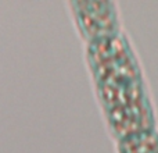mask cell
Instances as JSON below:
<instances>
[{
    "mask_svg": "<svg viewBox=\"0 0 158 153\" xmlns=\"http://www.w3.org/2000/svg\"><path fill=\"white\" fill-rule=\"evenodd\" d=\"M79 25L89 36V41L118 33V22L114 6L110 2L74 3Z\"/></svg>",
    "mask_w": 158,
    "mask_h": 153,
    "instance_id": "obj_1",
    "label": "cell"
},
{
    "mask_svg": "<svg viewBox=\"0 0 158 153\" xmlns=\"http://www.w3.org/2000/svg\"><path fill=\"white\" fill-rule=\"evenodd\" d=\"M119 153H158V132L156 128L119 139Z\"/></svg>",
    "mask_w": 158,
    "mask_h": 153,
    "instance_id": "obj_2",
    "label": "cell"
}]
</instances>
